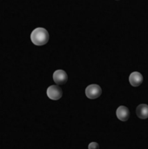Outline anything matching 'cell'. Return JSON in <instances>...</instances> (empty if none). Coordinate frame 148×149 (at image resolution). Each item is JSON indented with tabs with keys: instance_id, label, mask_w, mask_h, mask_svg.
Segmentation results:
<instances>
[{
	"instance_id": "obj_1",
	"label": "cell",
	"mask_w": 148,
	"mask_h": 149,
	"mask_svg": "<svg viewBox=\"0 0 148 149\" xmlns=\"http://www.w3.org/2000/svg\"><path fill=\"white\" fill-rule=\"evenodd\" d=\"M31 40L35 45H44L49 41V32L44 28H36L31 33Z\"/></svg>"
},
{
	"instance_id": "obj_2",
	"label": "cell",
	"mask_w": 148,
	"mask_h": 149,
	"mask_svg": "<svg viewBox=\"0 0 148 149\" xmlns=\"http://www.w3.org/2000/svg\"><path fill=\"white\" fill-rule=\"evenodd\" d=\"M102 93V89L99 85H90L85 88V95L90 100H95L99 98Z\"/></svg>"
},
{
	"instance_id": "obj_3",
	"label": "cell",
	"mask_w": 148,
	"mask_h": 149,
	"mask_svg": "<svg viewBox=\"0 0 148 149\" xmlns=\"http://www.w3.org/2000/svg\"><path fill=\"white\" fill-rule=\"evenodd\" d=\"M46 93L49 99L52 100H58L63 95V91L58 86H51L48 87Z\"/></svg>"
},
{
	"instance_id": "obj_4",
	"label": "cell",
	"mask_w": 148,
	"mask_h": 149,
	"mask_svg": "<svg viewBox=\"0 0 148 149\" xmlns=\"http://www.w3.org/2000/svg\"><path fill=\"white\" fill-rule=\"evenodd\" d=\"M53 80L57 85H65L68 80L67 73L64 70H57L53 73Z\"/></svg>"
},
{
	"instance_id": "obj_5",
	"label": "cell",
	"mask_w": 148,
	"mask_h": 149,
	"mask_svg": "<svg viewBox=\"0 0 148 149\" xmlns=\"http://www.w3.org/2000/svg\"><path fill=\"white\" fill-rule=\"evenodd\" d=\"M129 82L134 87L140 86L142 84V82H143V76H142V74L140 72H132L130 74V76H129Z\"/></svg>"
},
{
	"instance_id": "obj_6",
	"label": "cell",
	"mask_w": 148,
	"mask_h": 149,
	"mask_svg": "<svg viewBox=\"0 0 148 149\" xmlns=\"http://www.w3.org/2000/svg\"><path fill=\"white\" fill-rule=\"evenodd\" d=\"M116 115L118 119L121 121H127L130 117V111L126 107L120 106L116 111Z\"/></svg>"
},
{
	"instance_id": "obj_7",
	"label": "cell",
	"mask_w": 148,
	"mask_h": 149,
	"mask_svg": "<svg viewBox=\"0 0 148 149\" xmlns=\"http://www.w3.org/2000/svg\"><path fill=\"white\" fill-rule=\"evenodd\" d=\"M136 114L141 120H146L148 118V105L141 104L136 108Z\"/></svg>"
},
{
	"instance_id": "obj_8",
	"label": "cell",
	"mask_w": 148,
	"mask_h": 149,
	"mask_svg": "<svg viewBox=\"0 0 148 149\" xmlns=\"http://www.w3.org/2000/svg\"><path fill=\"white\" fill-rule=\"evenodd\" d=\"M88 149H99V145L97 142H91L88 146Z\"/></svg>"
}]
</instances>
